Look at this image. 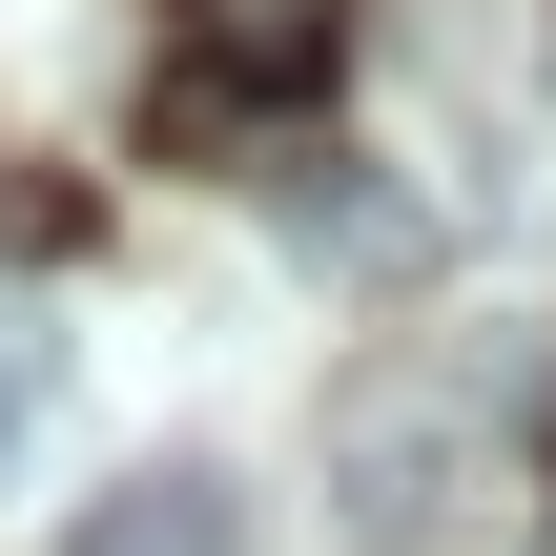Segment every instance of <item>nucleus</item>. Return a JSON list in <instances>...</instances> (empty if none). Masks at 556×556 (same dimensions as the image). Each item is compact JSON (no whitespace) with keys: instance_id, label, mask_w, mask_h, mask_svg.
Wrapping results in <instances>:
<instances>
[{"instance_id":"obj_5","label":"nucleus","mask_w":556,"mask_h":556,"mask_svg":"<svg viewBox=\"0 0 556 556\" xmlns=\"http://www.w3.org/2000/svg\"><path fill=\"white\" fill-rule=\"evenodd\" d=\"M62 227H83V206H62L41 165H0V268H21V248H62Z\"/></svg>"},{"instance_id":"obj_3","label":"nucleus","mask_w":556,"mask_h":556,"mask_svg":"<svg viewBox=\"0 0 556 556\" xmlns=\"http://www.w3.org/2000/svg\"><path fill=\"white\" fill-rule=\"evenodd\" d=\"M186 62H227L248 103H289V83L330 62V0H186Z\"/></svg>"},{"instance_id":"obj_1","label":"nucleus","mask_w":556,"mask_h":556,"mask_svg":"<svg viewBox=\"0 0 556 556\" xmlns=\"http://www.w3.org/2000/svg\"><path fill=\"white\" fill-rule=\"evenodd\" d=\"M330 516H351L371 556H392V536H454V516H475V413L371 371V392L330 413Z\"/></svg>"},{"instance_id":"obj_4","label":"nucleus","mask_w":556,"mask_h":556,"mask_svg":"<svg viewBox=\"0 0 556 556\" xmlns=\"http://www.w3.org/2000/svg\"><path fill=\"white\" fill-rule=\"evenodd\" d=\"M41 392H62V330H41V309H21V289H0V454H21V433H41Z\"/></svg>"},{"instance_id":"obj_6","label":"nucleus","mask_w":556,"mask_h":556,"mask_svg":"<svg viewBox=\"0 0 556 556\" xmlns=\"http://www.w3.org/2000/svg\"><path fill=\"white\" fill-rule=\"evenodd\" d=\"M536 83H556V41H536Z\"/></svg>"},{"instance_id":"obj_2","label":"nucleus","mask_w":556,"mask_h":556,"mask_svg":"<svg viewBox=\"0 0 556 556\" xmlns=\"http://www.w3.org/2000/svg\"><path fill=\"white\" fill-rule=\"evenodd\" d=\"M62 556H248V475H206V454H165V475H124V495H83Z\"/></svg>"}]
</instances>
